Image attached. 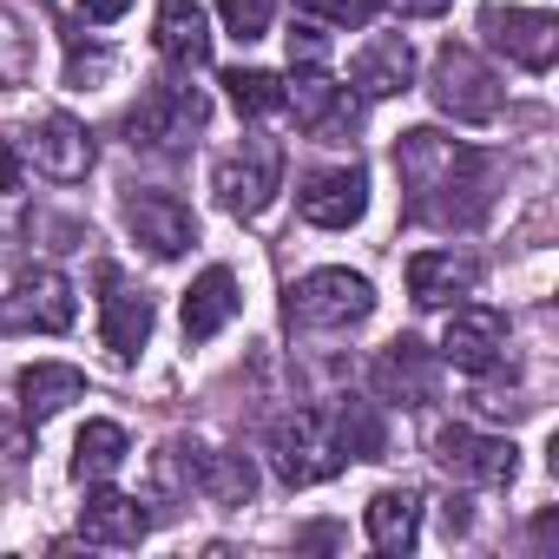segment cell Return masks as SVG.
<instances>
[{
	"mask_svg": "<svg viewBox=\"0 0 559 559\" xmlns=\"http://www.w3.org/2000/svg\"><path fill=\"white\" fill-rule=\"evenodd\" d=\"M395 178H402V211L428 230H474L493 211V158L441 139L435 126H415L395 139Z\"/></svg>",
	"mask_w": 559,
	"mask_h": 559,
	"instance_id": "6da1fadb",
	"label": "cell"
},
{
	"mask_svg": "<svg viewBox=\"0 0 559 559\" xmlns=\"http://www.w3.org/2000/svg\"><path fill=\"white\" fill-rule=\"evenodd\" d=\"M428 99H435L454 126H493L500 106H507V86H500V73H493L474 47L448 40V47L435 53V67H428Z\"/></svg>",
	"mask_w": 559,
	"mask_h": 559,
	"instance_id": "7a4b0ae2",
	"label": "cell"
},
{
	"mask_svg": "<svg viewBox=\"0 0 559 559\" xmlns=\"http://www.w3.org/2000/svg\"><path fill=\"white\" fill-rule=\"evenodd\" d=\"M369 310H376V284L362 270H343V263L297 276L290 304H284L290 330H356V323H369Z\"/></svg>",
	"mask_w": 559,
	"mask_h": 559,
	"instance_id": "3957f363",
	"label": "cell"
},
{
	"mask_svg": "<svg viewBox=\"0 0 559 559\" xmlns=\"http://www.w3.org/2000/svg\"><path fill=\"white\" fill-rule=\"evenodd\" d=\"M211 119V99L198 86H178V80H158L139 93V106L126 112V132H132V152H178L204 132Z\"/></svg>",
	"mask_w": 559,
	"mask_h": 559,
	"instance_id": "277c9868",
	"label": "cell"
},
{
	"mask_svg": "<svg viewBox=\"0 0 559 559\" xmlns=\"http://www.w3.org/2000/svg\"><path fill=\"white\" fill-rule=\"evenodd\" d=\"M270 467L284 487H317L343 467L336 441H330V415L323 408H297V415H276L270 421Z\"/></svg>",
	"mask_w": 559,
	"mask_h": 559,
	"instance_id": "5b68a950",
	"label": "cell"
},
{
	"mask_svg": "<svg viewBox=\"0 0 559 559\" xmlns=\"http://www.w3.org/2000/svg\"><path fill=\"white\" fill-rule=\"evenodd\" d=\"M217 198H224V211H237V217H257V211H270V198L284 191V145L276 139H263V132H250L237 152H224L217 158Z\"/></svg>",
	"mask_w": 559,
	"mask_h": 559,
	"instance_id": "8992f818",
	"label": "cell"
},
{
	"mask_svg": "<svg viewBox=\"0 0 559 559\" xmlns=\"http://www.w3.org/2000/svg\"><path fill=\"white\" fill-rule=\"evenodd\" d=\"M435 461H441V474H454L461 487H507V480L520 474V448L500 441V435H480V428H467V421H448V428L435 435Z\"/></svg>",
	"mask_w": 559,
	"mask_h": 559,
	"instance_id": "52a82bcc",
	"label": "cell"
},
{
	"mask_svg": "<svg viewBox=\"0 0 559 559\" xmlns=\"http://www.w3.org/2000/svg\"><path fill=\"white\" fill-rule=\"evenodd\" d=\"M480 34L526 73H546L559 60V21L539 14V8H507V0H487V14H480Z\"/></svg>",
	"mask_w": 559,
	"mask_h": 559,
	"instance_id": "ba28073f",
	"label": "cell"
},
{
	"mask_svg": "<svg viewBox=\"0 0 559 559\" xmlns=\"http://www.w3.org/2000/svg\"><path fill=\"white\" fill-rule=\"evenodd\" d=\"M290 106H297V126H304L317 145H343V139H356V126H362V93L343 86V80H330V73H297Z\"/></svg>",
	"mask_w": 559,
	"mask_h": 559,
	"instance_id": "9c48e42d",
	"label": "cell"
},
{
	"mask_svg": "<svg viewBox=\"0 0 559 559\" xmlns=\"http://www.w3.org/2000/svg\"><path fill=\"white\" fill-rule=\"evenodd\" d=\"M369 382H376V395H382V402H395V408H428V402L441 395V362H435V349H428V343L395 336V343L376 356Z\"/></svg>",
	"mask_w": 559,
	"mask_h": 559,
	"instance_id": "30bf717a",
	"label": "cell"
},
{
	"mask_svg": "<svg viewBox=\"0 0 559 559\" xmlns=\"http://www.w3.org/2000/svg\"><path fill=\"white\" fill-rule=\"evenodd\" d=\"M297 211H304L317 230H349V224H362V211H369V171H362V165L310 171V178L297 185Z\"/></svg>",
	"mask_w": 559,
	"mask_h": 559,
	"instance_id": "8fae6325",
	"label": "cell"
},
{
	"mask_svg": "<svg viewBox=\"0 0 559 559\" xmlns=\"http://www.w3.org/2000/svg\"><path fill=\"white\" fill-rule=\"evenodd\" d=\"M126 230H132L152 257H185V250L198 243V217H191V204H178L171 191H152V185L126 191Z\"/></svg>",
	"mask_w": 559,
	"mask_h": 559,
	"instance_id": "7c38bea8",
	"label": "cell"
},
{
	"mask_svg": "<svg viewBox=\"0 0 559 559\" xmlns=\"http://www.w3.org/2000/svg\"><path fill=\"white\" fill-rule=\"evenodd\" d=\"M500 356H507V317L487 304H454L448 330H441V362L487 376V369H500Z\"/></svg>",
	"mask_w": 559,
	"mask_h": 559,
	"instance_id": "4fadbf2b",
	"label": "cell"
},
{
	"mask_svg": "<svg viewBox=\"0 0 559 559\" xmlns=\"http://www.w3.org/2000/svg\"><path fill=\"white\" fill-rule=\"evenodd\" d=\"M8 323L21 330H40V336H60L73 330V284L53 270V263H34L14 276V297H8Z\"/></svg>",
	"mask_w": 559,
	"mask_h": 559,
	"instance_id": "5bb4252c",
	"label": "cell"
},
{
	"mask_svg": "<svg viewBox=\"0 0 559 559\" xmlns=\"http://www.w3.org/2000/svg\"><path fill=\"white\" fill-rule=\"evenodd\" d=\"M99 284H106V297H99V336H106V349L119 362H139V349L152 343V297L132 290L112 263L99 270Z\"/></svg>",
	"mask_w": 559,
	"mask_h": 559,
	"instance_id": "9a60e30c",
	"label": "cell"
},
{
	"mask_svg": "<svg viewBox=\"0 0 559 559\" xmlns=\"http://www.w3.org/2000/svg\"><path fill=\"white\" fill-rule=\"evenodd\" d=\"M27 158H34L47 178L73 185V178L93 171V132H86L73 112H40L34 132H27Z\"/></svg>",
	"mask_w": 559,
	"mask_h": 559,
	"instance_id": "2e32d148",
	"label": "cell"
},
{
	"mask_svg": "<svg viewBox=\"0 0 559 559\" xmlns=\"http://www.w3.org/2000/svg\"><path fill=\"white\" fill-rule=\"evenodd\" d=\"M145 533H152V513H145L132 493L93 480V493H86V507H80V539H86V546H112V552H126V546H139Z\"/></svg>",
	"mask_w": 559,
	"mask_h": 559,
	"instance_id": "e0dca14e",
	"label": "cell"
},
{
	"mask_svg": "<svg viewBox=\"0 0 559 559\" xmlns=\"http://www.w3.org/2000/svg\"><path fill=\"white\" fill-rule=\"evenodd\" d=\"M349 86H356L362 99H395V93H408V86H415V47H408V34H369L362 53L349 60Z\"/></svg>",
	"mask_w": 559,
	"mask_h": 559,
	"instance_id": "ac0fdd59",
	"label": "cell"
},
{
	"mask_svg": "<svg viewBox=\"0 0 559 559\" xmlns=\"http://www.w3.org/2000/svg\"><path fill=\"white\" fill-rule=\"evenodd\" d=\"M474 284H480V263L474 257H454V250L408 257V297L421 310H454L461 297H474Z\"/></svg>",
	"mask_w": 559,
	"mask_h": 559,
	"instance_id": "d6986e66",
	"label": "cell"
},
{
	"mask_svg": "<svg viewBox=\"0 0 559 559\" xmlns=\"http://www.w3.org/2000/svg\"><path fill=\"white\" fill-rule=\"evenodd\" d=\"M362 526H369V546L376 552H389V559L415 552V539H421V500H415V487H382L362 507Z\"/></svg>",
	"mask_w": 559,
	"mask_h": 559,
	"instance_id": "ffe728a7",
	"label": "cell"
},
{
	"mask_svg": "<svg viewBox=\"0 0 559 559\" xmlns=\"http://www.w3.org/2000/svg\"><path fill=\"white\" fill-rule=\"evenodd\" d=\"M230 317H237V276L224 263H211L198 284L185 290V343H211Z\"/></svg>",
	"mask_w": 559,
	"mask_h": 559,
	"instance_id": "44dd1931",
	"label": "cell"
},
{
	"mask_svg": "<svg viewBox=\"0 0 559 559\" xmlns=\"http://www.w3.org/2000/svg\"><path fill=\"white\" fill-rule=\"evenodd\" d=\"M14 395H21V415L40 428V421H53L67 402H80V395H86V376H80L73 362H34V369H21Z\"/></svg>",
	"mask_w": 559,
	"mask_h": 559,
	"instance_id": "7402d4cb",
	"label": "cell"
},
{
	"mask_svg": "<svg viewBox=\"0 0 559 559\" xmlns=\"http://www.w3.org/2000/svg\"><path fill=\"white\" fill-rule=\"evenodd\" d=\"M158 53L171 67H204L211 60V21L198 0H158Z\"/></svg>",
	"mask_w": 559,
	"mask_h": 559,
	"instance_id": "603a6c76",
	"label": "cell"
},
{
	"mask_svg": "<svg viewBox=\"0 0 559 559\" xmlns=\"http://www.w3.org/2000/svg\"><path fill=\"white\" fill-rule=\"evenodd\" d=\"M330 441H336L343 461H382V448H389V421H382L376 402L349 395V402H336V415H330Z\"/></svg>",
	"mask_w": 559,
	"mask_h": 559,
	"instance_id": "cb8c5ba5",
	"label": "cell"
},
{
	"mask_svg": "<svg viewBox=\"0 0 559 559\" xmlns=\"http://www.w3.org/2000/svg\"><path fill=\"white\" fill-rule=\"evenodd\" d=\"M126 454H132V441H126L119 421H86L80 441H73V474H80L86 487H93V480H112Z\"/></svg>",
	"mask_w": 559,
	"mask_h": 559,
	"instance_id": "d4e9b609",
	"label": "cell"
},
{
	"mask_svg": "<svg viewBox=\"0 0 559 559\" xmlns=\"http://www.w3.org/2000/svg\"><path fill=\"white\" fill-rule=\"evenodd\" d=\"M204 441H185V435H171L158 454H152V487L165 493V500H191L198 493V480H204Z\"/></svg>",
	"mask_w": 559,
	"mask_h": 559,
	"instance_id": "484cf974",
	"label": "cell"
},
{
	"mask_svg": "<svg viewBox=\"0 0 559 559\" xmlns=\"http://www.w3.org/2000/svg\"><path fill=\"white\" fill-rule=\"evenodd\" d=\"M217 86L230 93V106H237L243 119H276V112H290V86L276 80V73H263V67H230Z\"/></svg>",
	"mask_w": 559,
	"mask_h": 559,
	"instance_id": "4316f807",
	"label": "cell"
},
{
	"mask_svg": "<svg viewBox=\"0 0 559 559\" xmlns=\"http://www.w3.org/2000/svg\"><path fill=\"white\" fill-rule=\"evenodd\" d=\"M198 493H211L217 507H243V500L257 493V467H250V454H204V480H198Z\"/></svg>",
	"mask_w": 559,
	"mask_h": 559,
	"instance_id": "83f0119b",
	"label": "cell"
},
{
	"mask_svg": "<svg viewBox=\"0 0 559 559\" xmlns=\"http://www.w3.org/2000/svg\"><path fill=\"white\" fill-rule=\"evenodd\" d=\"M34 80V34L14 8H0V86H27Z\"/></svg>",
	"mask_w": 559,
	"mask_h": 559,
	"instance_id": "f1b7e54d",
	"label": "cell"
},
{
	"mask_svg": "<svg viewBox=\"0 0 559 559\" xmlns=\"http://www.w3.org/2000/svg\"><path fill=\"white\" fill-rule=\"evenodd\" d=\"M290 8L317 27H369L382 14V0H290Z\"/></svg>",
	"mask_w": 559,
	"mask_h": 559,
	"instance_id": "f546056e",
	"label": "cell"
},
{
	"mask_svg": "<svg viewBox=\"0 0 559 559\" xmlns=\"http://www.w3.org/2000/svg\"><path fill=\"white\" fill-rule=\"evenodd\" d=\"M270 14H276V0H217V21H224L230 40H263Z\"/></svg>",
	"mask_w": 559,
	"mask_h": 559,
	"instance_id": "4dcf8cb0",
	"label": "cell"
},
{
	"mask_svg": "<svg viewBox=\"0 0 559 559\" xmlns=\"http://www.w3.org/2000/svg\"><path fill=\"white\" fill-rule=\"evenodd\" d=\"M323 67H330V40H323L317 21H304L290 34V73H323Z\"/></svg>",
	"mask_w": 559,
	"mask_h": 559,
	"instance_id": "1f68e13d",
	"label": "cell"
},
{
	"mask_svg": "<svg viewBox=\"0 0 559 559\" xmlns=\"http://www.w3.org/2000/svg\"><path fill=\"white\" fill-rule=\"evenodd\" d=\"M21 198V158H14V145H0V204H14Z\"/></svg>",
	"mask_w": 559,
	"mask_h": 559,
	"instance_id": "d6a6232c",
	"label": "cell"
},
{
	"mask_svg": "<svg viewBox=\"0 0 559 559\" xmlns=\"http://www.w3.org/2000/svg\"><path fill=\"white\" fill-rule=\"evenodd\" d=\"M126 8H132V0H80V21H99V27H106V21H119Z\"/></svg>",
	"mask_w": 559,
	"mask_h": 559,
	"instance_id": "836d02e7",
	"label": "cell"
},
{
	"mask_svg": "<svg viewBox=\"0 0 559 559\" xmlns=\"http://www.w3.org/2000/svg\"><path fill=\"white\" fill-rule=\"evenodd\" d=\"M395 8L408 14V21H435V14H448L454 0H395Z\"/></svg>",
	"mask_w": 559,
	"mask_h": 559,
	"instance_id": "e575fe53",
	"label": "cell"
}]
</instances>
